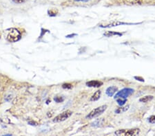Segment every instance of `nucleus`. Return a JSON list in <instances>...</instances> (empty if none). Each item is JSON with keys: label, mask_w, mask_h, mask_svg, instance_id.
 <instances>
[{"label": "nucleus", "mask_w": 155, "mask_h": 136, "mask_svg": "<svg viewBox=\"0 0 155 136\" xmlns=\"http://www.w3.org/2000/svg\"><path fill=\"white\" fill-rule=\"evenodd\" d=\"M134 92H135V90L132 88H124L116 94V95H114V99L118 98H127V97L132 94Z\"/></svg>", "instance_id": "4"}, {"label": "nucleus", "mask_w": 155, "mask_h": 136, "mask_svg": "<svg viewBox=\"0 0 155 136\" xmlns=\"http://www.w3.org/2000/svg\"><path fill=\"white\" fill-rule=\"evenodd\" d=\"M122 35H123V33H122V32H114V31H107L103 34V36L107 37H110L113 36L122 37Z\"/></svg>", "instance_id": "11"}, {"label": "nucleus", "mask_w": 155, "mask_h": 136, "mask_svg": "<svg viewBox=\"0 0 155 136\" xmlns=\"http://www.w3.org/2000/svg\"><path fill=\"white\" fill-rule=\"evenodd\" d=\"M101 92L100 90L97 91L96 92L92 95V97L90 98V101H97L100 98V96H101Z\"/></svg>", "instance_id": "12"}, {"label": "nucleus", "mask_w": 155, "mask_h": 136, "mask_svg": "<svg viewBox=\"0 0 155 136\" xmlns=\"http://www.w3.org/2000/svg\"><path fill=\"white\" fill-rule=\"evenodd\" d=\"M26 0H12V1L16 4H22V3H24Z\"/></svg>", "instance_id": "20"}, {"label": "nucleus", "mask_w": 155, "mask_h": 136, "mask_svg": "<svg viewBox=\"0 0 155 136\" xmlns=\"http://www.w3.org/2000/svg\"><path fill=\"white\" fill-rule=\"evenodd\" d=\"M62 87L64 89H71L72 87V85L70 83H65L62 85Z\"/></svg>", "instance_id": "19"}, {"label": "nucleus", "mask_w": 155, "mask_h": 136, "mask_svg": "<svg viewBox=\"0 0 155 136\" xmlns=\"http://www.w3.org/2000/svg\"><path fill=\"white\" fill-rule=\"evenodd\" d=\"M103 85V82L97 80H93L86 82V86L89 87H99Z\"/></svg>", "instance_id": "7"}, {"label": "nucleus", "mask_w": 155, "mask_h": 136, "mask_svg": "<svg viewBox=\"0 0 155 136\" xmlns=\"http://www.w3.org/2000/svg\"><path fill=\"white\" fill-rule=\"evenodd\" d=\"M1 122V118H0V122Z\"/></svg>", "instance_id": "25"}, {"label": "nucleus", "mask_w": 155, "mask_h": 136, "mask_svg": "<svg viewBox=\"0 0 155 136\" xmlns=\"http://www.w3.org/2000/svg\"><path fill=\"white\" fill-rule=\"evenodd\" d=\"M104 122H105L104 118H100V119H97L96 120H95L94 122L91 124V126L94 127H101V126H103Z\"/></svg>", "instance_id": "10"}, {"label": "nucleus", "mask_w": 155, "mask_h": 136, "mask_svg": "<svg viewBox=\"0 0 155 136\" xmlns=\"http://www.w3.org/2000/svg\"><path fill=\"white\" fill-rule=\"evenodd\" d=\"M143 0H123V2L127 5H140L142 4Z\"/></svg>", "instance_id": "9"}, {"label": "nucleus", "mask_w": 155, "mask_h": 136, "mask_svg": "<svg viewBox=\"0 0 155 136\" xmlns=\"http://www.w3.org/2000/svg\"><path fill=\"white\" fill-rule=\"evenodd\" d=\"M148 122L151 124H155V115L154 116H151L148 118Z\"/></svg>", "instance_id": "18"}, {"label": "nucleus", "mask_w": 155, "mask_h": 136, "mask_svg": "<svg viewBox=\"0 0 155 136\" xmlns=\"http://www.w3.org/2000/svg\"><path fill=\"white\" fill-rule=\"evenodd\" d=\"M77 2H88V1H90V0H75Z\"/></svg>", "instance_id": "23"}, {"label": "nucleus", "mask_w": 155, "mask_h": 136, "mask_svg": "<svg viewBox=\"0 0 155 136\" xmlns=\"http://www.w3.org/2000/svg\"><path fill=\"white\" fill-rule=\"evenodd\" d=\"M116 100H117V104L119 105V106H121V107L123 106V105L125 104V103L127 102V98H116Z\"/></svg>", "instance_id": "14"}, {"label": "nucleus", "mask_w": 155, "mask_h": 136, "mask_svg": "<svg viewBox=\"0 0 155 136\" xmlns=\"http://www.w3.org/2000/svg\"><path fill=\"white\" fill-rule=\"evenodd\" d=\"M28 123H29V124H30V125H34V126L37 125V123L34 122V121H29Z\"/></svg>", "instance_id": "22"}, {"label": "nucleus", "mask_w": 155, "mask_h": 136, "mask_svg": "<svg viewBox=\"0 0 155 136\" xmlns=\"http://www.w3.org/2000/svg\"><path fill=\"white\" fill-rule=\"evenodd\" d=\"M129 105H127L126 107H120V108H118L117 109L115 110V113H118V114H119V113H122L125 112V111H127L129 109Z\"/></svg>", "instance_id": "15"}, {"label": "nucleus", "mask_w": 155, "mask_h": 136, "mask_svg": "<svg viewBox=\"0 0 155 136\" xmlns=\"http://www.w3.org/2000/svg\"><path fill=\"white\" fill-rule=\"evenodd\" d=\"M135 78L136 79V80H139V81H141V82H144V79H143V78H141V77H139V76H135Z\"/></svg>", "instance_id": "21"}, {"label": "nucleus", "mask_w": 155, "mask_h": 136, "mask_svg": "<svg viewBox=\"0 0 155 136\" xmlns=\"http://www.w3.org/2000/svg\"><path fill=\"white\" fill-rule=\"evenodd\" d=\"M117 90H118V88L116 86H111V87H108L107 90H106V93L108 96L112 97V95H114V94L117 92Z\"/></svg>", "instance_id": "8"}, {"label": "nucleus", "mask_w": 155, "mask_h": 136, "mask_svg": "<svg viewBox=\"0 0 155 136\" xmlns=\"http://www.w3.org/2000/svg\"><path fill=\"white\" fill-rule=\"evenodd\" d=\"M21 38H22V35H21L20 32L16 28L10 29L7 37H6L7 41L11 42V43L18 41L21 39Z\"/></svg>", "instance_id": "1"}, {"label": "nucleus", "mask_w": 155, "mask_h": 136, "mask_svg": "<svg viewBox=\"0 0 155 136\" xmlns=\"http://www.w3.org/2000/svg\"><path fill=\"white\" fill-rule=\"evenodd\" d=\"M153 98H154V97L152 95H146V96L142 97L141 98H140L139 102H141V103H148V102L151 101Z\"/></svg>", "instance_id": "13"}, {"label": "nucleus", "mask_w": 155, "mask_h": 136, "mask_svg": "<svg viewBox=\"0 0 155 136\" xmlns=\"http://www.w3.org/2000/svg\"><path fill=\"white\" fill-rule=\"evenodd\" d=\"M140 133L139 129H120L115 131V135H137Z\"/></svg>", "instance_id": "3"}, {"label": "nucleus", "mask_w": 155, "mask_h": 136, "mask_svg": "<svg viewBox=\"0 0 155 136\" xmlns=\"http://www.w3.org/2000/svg\"><path fill=\"white\" fill-rule=\"evenodd\" d=\"M54 100L56 103H62V102L64 100V98L61 96H56L55 97Z\"/></svg>", "instance_id": "17"}, {"label": "nucleus", "mask_w": 155, "mask_h": 136, "mask_svg": "<svg viewBox=\"0 0 155 136\" xmlns=\"http://www.w3.org/2000/svg\"><path fill=\"white\" fill-rule=\"evenodd\" d=\"M141 23H125V22H114L110 23V24H107V25H101L100 27H115V26H119L122 25H137V24H139Z\"/></svg>", "instance_id": "6"}, {"label": "nucleus", "mask_w": 155, "mask_h": 136, "mask_svg": "<svg viewBox=\"0 0 155 136\" xmlns=\"http://www.w3.org/2000/svg\"><path fill=\"white\" fill-rule=\"evenodd\" d=\"M0 39H1V33H0Z\"/></svg>", "instance_id": "26"}, {"label": "nucleus", "mask_w": 155, "mask_h": 136, "mask_svg": "<svg viewBox=\"0 0 155 136\" xmlns=\"http://www.w3.org/2000/svg\"><path fill=\"white\" fill-rule=\"evenodd\" d=\"M72 112L70 110H67V111H64L63 113H60L59 115L56 116L55 118L53 119V122H61L63 121H65L68 118H70L72 116Z\"/></svg>", "instance_id": "5"}, {"label": "nucleus", "mask_w": 155, "mask_h": 136, "mask_svg": "<svg viewBox=\"0 0 155 136\" xmlns=\"http://www.w3.org/2000/svg\"><path fill=\"white\" fill-rule=\"evenodd\" d=\"M48 15L51 16V17H55L56 14H57V10H56L55 9H51L48 11Z\"/></svg>", "instance_id": "16"}, {"label": "nucleus", "mask_w": 155, "mask_h": 136, "mask_svg": "<svg viewBox=\"0 0 155 136\" xmlns=\"http://www.w3.org/2000/svg\"><path fill=\"white\" fill-rule=\"evenodd\" d=\"M74 36H77V34H72V35H67L66 37H67V38H71V37H73Z\"/></svg>", "instance_id": "24"}, {"label": "nucleus", "mask_w": 155, "mask_h": 136, "mask_svg": "<svg viewBox=\"0 0 155 136\" xmlns=\"http://www.w3.org/2000/svg\"><path fill=\"white\" fill-rule=\"evenodd\" d=\"M107 108L108 106L106 105H101V106L99 107H97L96 109H93V111H90V112L87 115L86 118H88V119H93V118L98 117L100 115L102 114V113L107 109Z\"/></svg>", "instance_id": "2"}]
</instances>
